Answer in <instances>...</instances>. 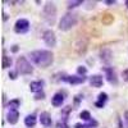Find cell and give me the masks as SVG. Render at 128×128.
<instances>
[{
	"label": "cell",
	"mask_w": 128,
	"mask_h": 128,
	"mask_svg": "<svg viewBox=\"0 0 128 128\" xmlns=\"http://www.w3.org/2000/svg\"><path fill=\"white\" fill-rule=\"evenodd\" d=\"M30 58H31L32 63L38 66L40 68H48L49 66H51L52 60H54V55H52V52L49 51V50L32 51L30 54Z\"/></svg>",
	"instance_id": "obj_1"
},
{
	"label": "cell",
	"mask_w": 128,
	"mask_h": 128,
	"mask_svg": "<svg viewBox=\"0 0 128 128\" xmlns=\"http://www.w3.org/2000/svg\"><path fill=\"white\" fill-rule=\"evenodd\" d=\"M78 22V18L77 14H73V13H67L66 16H63L62 19L59 20V30L60 31H68L70 28H73L74 26L77 24Z\"/></svg>",
	"instance_id": "obj_2"
},
{
	"label": "cell",
	"mask_w": 128,
	"mask_h": 128,
	"mask_svg": "<svg viewBox=\"0 0 128 128\" xmlns=\"http://www.w3.org/2000/svg\"><path fill=\"white\" fill-rule=\"evenodd\" d=\"M42 17L49 24H54L56 19V8L54 3H48L42 10Z\"/></svg>",
	"instance_id": "obj_3"
},
{
	"label": "cell",
	"mask_w": 128,
	"mask_h": 128,
	"mask_svg": "<svg viewBox=\"0 0 128 128\" xmlns=\"http://www.w3.org/2000/svg\"><path fill=\"white\" fill-rule=\"evenodd\" d=\"M16 67H17V72L20 73V74H31L32 72H34V68H32L30 62L24 56H19L17 59Z\"/></svg>",
	"instance_id": "obj_4"
},
{
	"label": "cell",
	"mask_w": 128,
	"mask_h": 128,
	"mask_svg": "<svg viewBox=\"0 0 128 128\" xmlns=\"http://www.w3.org/2000/svg\"><path fill=\"white\" fill-rule=\"evenodd\" d=\"M42 40H44V42L48 46L54 48L56 45V36H55V34L51 30H46L44 32V35H42Z\"/></svg>",
	"instance_id": "obj_5"
},
{
	"label": "cell",
	"mask_w": 128,
	"mask_h": 128,
	"mask_svg": "<svg viewBox=\"0 0 128 128\" xmlns=\"http://www.w3.org/2000/svg\"><path fill=\"white\" fill-rule=\"evenodd\" d=\"M30 30V22L24 18H20L18 19L16 24H14V31L17 34H26V32Z\"/></svg>",
	"instance_id": "obj_6"
},
{
	"label": "cell",
	"mask_w": 128,
	"mask_h": 128,
	"mask_svg": "<svg viewBox=\"0 0 128 128\" xmlns=\"http://www.w3.org/2000/svg\"><path fill=\"white\" fill-rule=\"evenodd\" d=\"M64 81H67L68 83H72V84H80L86 81V77L84 76H67L64 78Z\"/></svg>",
	"instance_id": "obj_7"
},
{
	"label": "cell",
	"mask_w": 128,
	"mask_h": 128,
	"mask_svg": "<svg viewBox=\"0 0 128 128\" xmlns=\"http://www.w3.org/2000/svg\"><path fill=\"white\" fill-rule=\"evenodd\" d=\"M104 72L106 73V78L110 83H114L116 84L118 83V80H116V74H115V70L113 68H104Z\"/></svg>",
	"instance_id": "obj_8"
},
{
	"label": "cell",
	"mask_w": 128,
	"mask_h": 128,
	"mask_svg": "<svg viewBox=\"0 0 128 128\" xmlns=\"http://www.w3.org/2000/svg\"><path fill=\"white\" fill-rule=\"evenodd\" d=\"M102 82H104V80H102L101 76H99V74H95V76L90 77V84L92 87H101Z\"/></svg>",
	"instance_id": "obj_9"
},
{
	"label": "cell",
	"mask_w": 128,
	"mask_h": 128,
	"mask_svg": "<svg viewBox=\"0 0 128 128\" xmlns=\"http://www.w3.org/2000/svg\"><path fill=\"white\" fill-rule=\"evenodd\" d=\"M42 87H44V81H34L30 83V90L32 92H41Z\"/></svg>",
	"instance_id": "obj_10"
},
{
	"label": "cell",
	"mask_w": 128,
	"mask_h": 128,
	"mask_svg": "<svg viewBox=\"0 0 128 128\" xmlns=\"http://www.w3.org/2000/svg\"><path fill=\"white\" fill-rule=\"evenodd\" d=\"M40 122L42 126H45V127H50L51 126V116L48 112H44V113H41L40 114Z\"/></svg>",
	"instance_id": "obj_11"
},
{
	"label": "cell",
	"mask_w": 128,
	"mask_h": 128,
	"mask_svg": "<svg viewBox=\"0 0 128 128\" xmlns=\"http://www.w3.org/2000/svg\"><path fill=\"white\" fill-rule=\"evenodd\" d=\"M63 102H64V95L60 94V92L55 94V95L51 98V104L54 105V106H62Z\"/></svg>",
	"instance_id": "obj_12"
},
{
	"label": "cell",
	"mask_w": 128,
	"mask_h": 128,
	"mask_svg": "<svg viewBox=\"0 0 128 128\" xmlns=\"http://www.w3.org/2000/svg\"><path fill=\"white\" fill-rule=\"evenodd\" d=\"M112 56H113V54H112V51L109 49H102L100 51V59L105 63H109L112 60Z\"/></svg>",
	"instance_id": "obj_13"
},
{
	"label": "cell",
	"mask_w": 128,
	"mask_h": 128,
	"mask_svg": "<svg viewBox=\"0 0 128 128\" xmlns=\"http://www.w3.org/2000/svg\"><path fill=\"white\" fill-rule=\"evenodd\" d=\"M18 118H19V114H18L17 110H10L6 115V119L10 124H16L18 122Z\"/></svg>",
	"instance_id": "obj_14"
},
{
	"label": "cell",
	"mask_w": 128,
	"mask_h": 128,
	"mask_svg": "<svg viewBox=\"0 0 128 128\" xmlns=\"http://www.w3.org/2000/svg\"><path fill=\"white\" fill-rule=\"evenodd\" d=\"M106 100H108V94L101 92V94H99V100L95 102V105L98 106V108H102L106 102Z\"/></svg>",
	"instance_id": "obj_15"
},
{
	"label": "cell",
	"mask_w": 128,
	"mask_h": 128,
	"mask_svg": "<svg viewBox=\"0 0 128 128\" xmlns=\"http://www.w3.org/2000/svg\"><path fill=\"white\" fill-rule=\"evenodd\" d=\"M24 124L27 126V127H34L35 124H36V116L34 115V114H30V115H27L26 118H24Z\"/></svg>",
	"instance_id": "obj_16"
},
{
	"label": "cell",
	"mask_w": 128,
	"mask_h": 128,
	"mask_svg": "<svg viewBox=\"0 0 128 128\" xmlns=\"http://www.w3.org/2000/svg\"><path fill=\"white\" fill-rule=\"evenodd\" d=\"M19 105H20V101L18 99H14V100H10L6 105V108H9L10 110H16L17 108H19Z\"/></svg>",
	"instance_id": "obj_17"
},
{
	"label": "cell",
	"mask_w": 128,
	"mask_h": 128,
	"mask_svg": "<svg viewBox=\"0 0 128 128\" xmlns=\"http://www.w3.org/2000/svg\"><path fill=\"white\" fill-rule=\"evenodd\" d=\"M10 66H12V58L4 55V56H3V68L6 69V68H9Z\"/></svg>",
	"instance_id": "obj_18"
},
{
	"label": "cell",
	"mask_w": 128,
	"mask_h": 128,
	"mask_svg": "<svg viewBox=\"0 0 128 128\" xmlns=\"http://www.w3.org/2000/svg\"><path fill=\"white\" fill-rule=\"evenodd\" d=\"M80 116L83 119V120H86V122H88V120H91L92 118H91V114L87 112V110H83L81 114H80Z\"/></svg>",
	"instance_id": "obj_19"
},
{
	"label": "cell",
	"mask_w": 128,
	"mask_h": 128,
	"mask_svg": "<svg viewBox=\"0 0 128 128\" xmlns=\"http://www.w3.org/2000/svg\"><path fill=\"white\" fill-rule=\"evenodd\" d=\"M82 3H83V2H81V0H78V2H69L68 8H76V6H78V5H82Z\"/></svg>",
	"instance_id": "obj_20"
},
{
	"label": "cell",
	"mask_w": 128,
	"mask_h": 128,
	"mask_svg": "<svg viewBox=\"0 0 128 128\" xmlns=\"http://www.w3.org/2000/svg\"><path fill=\"white\" fill-rule=\"evenodd\" d=\"M98 124H99V123L96 122L95 119H91V120L87 122V127H88V128H91V127H98Z\"/></svg>",
	"instance_id": "obj_21"
},
{
	"label": "cell",
	"mask_w": 128,
	"mask_h": 128,
	"mask_svg": "<svg viewBox=\"0 0 128 128\" xmlns=\"http://www.w3.org/2000/svg\"><path fill=\"white\" fill-rule=\"evenodd\" d=\"M77 72H78V74H82V76H84V74L87 73V69H86V67H78Z\"/></svg>",
	"instance_id": "obj_22"
},
{
	"label": "cell",
	"mask_w": 128,
	"mask_h": 128,
	"mask_svg": "<svg viewBox=\"0 0 128 128\" xmlns=\"http://www.w3.org/2000/svg\"><path fill=\"white\" fill-rule=\"evenodd\" d=\"M44 98H45V94L42 92V91H41V92H37L36 96H35V99H36V100H41V99H44Z\"/></svg>",
	"instance_id": "obj_23"
},
{
	"label": "cell",
	"mask_w": 128,
	"mask_h": 128,
	"mask_svg": "<svg viewBox=\"0 0 128 128\" xmlns=\"http://www.w3.org/2000/svg\"><path fill=\"white\" fill-rule=\"evenodd\" d=\"M17 74H18V72H14V70L9 72V78L10 80H16L17 78Z\"/></svg>",
	"instance_id": "obj_24"
},
{
	"label": "cell",
	"mask_w": 128,
	"mask_h": 128,
	"mask_svg": "<svg viewBox=\"0 0 128 128\" xmlns=\"http://www.w3.org/2000/svg\"><path fill=\"white\" fill-rule=\"evenodd\" d=\"M122 77H123V80H124L126 82H128V69H126V70L122 73Z\"/></svg>",
	"instance_id": "obj_25"
},
{
	"label": "cell",
	"mask_w": 128,
	"mask_h": 128,
	"mask_svg": "<svg viewBox=\"0 0 128 128\" xmlns=\"http://www.w3.org/2000/svg\"><path fill=\"white\" fill-rule=\"evenodd\" d=\"M74 128H88L87 124H81V123H76L74 124Z\"/></svg>",
	"instance_id": "obj_26"
},
{
	"label": "cell",
	"mask_w": 128,
	"mask_h": 128,
	"mask_svg": "<svg viewBox=\"0 0 128 128\" xmlns=\"http://www.w3.org/2000/svg\"><path fill=\"white\" fill-rule=\"evenodd\" d=\"M124 120H126V127L128 128V110L124 113Z\"/></svg>",
	"instance_id": "obj_27"
},
{
	"label": "cell",
	"mask_w": 128,
	"mask_h": 128,
	"mask_svg": "<svg viewBox=\"0 0 128 128\" xmlns=\"http://www.w3.org/2000/svg\"><path fill=\"white\" fill-rule=\"evenodd\" d=\"M12 51H13V52H17V51H18V46H17V45H14V46L12 48Z\"/></svg>",
	"instance_id": "obj_28"
},
{
	"label": "cell",
	"mask_w": 128,
	"mask_h": 128,
	"mask_svg": "<svg viewBox=\"0 0 128 128\" xmlns=\"http://www.w3.org/2000/svg\"><path fill=\"white\" fill-rule=\"evenodd\" d=\"M106 4H109V5H112V4H114L115 2H114V0H108V2H105Z\"/></svg>",
	"instance_id": "obj_29"
},
{
	"label": "cell",
	"mask_w": 128,
	"mask_h": 128,
	"mask_svg": "<svg viewBox=\"0 0 128 128\" xmlns=\"http://www.w3.org/2000/svg\"><path fill=\"white\" fill-rule=\"evenodd\" d=\"M6 18H8V17H6V14H5V13H3V19H4V20H5V19H6Z\"/></svg>",
	"instance_id": "obj_30"
},
{
	"label": "cell",
	"mask_w": 128,
	"mask_h": 128,
	"mask_svg": "<svg viewBox=\"0 0 128 128\" xmlns=\"http://www.w3.org/2000/svg\"><path fill=\"white\" fill-rule=\"evenodd\" d=\"M126 6L128 8V0H127V2H126Z\"/></svg>",
	"instance_id": "obj_31"
}]
</instances>
